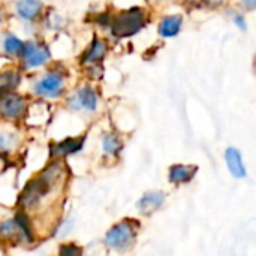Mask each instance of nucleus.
<instances>
[{"mask_svg":"<svg viewBox=\"0 0 256 256\" xmlns=\"http://www.w3.org/2000/svg\"><path fill=\"white\" fill-rule=\"evenodd\" d=\"M42 10V2L40 0H20L16 3V12L22 20L32 21L34 20Z\"/></svg>","mask_w":256,"mask_h":256,"instance_id":"f8f14e48","label":"nucleus"},{"mask_svg":"<svg viewBox=\"0 0 256 256\" xmlns=\"http://www.w3.org/2000/svg\"><path fill=\"white\" fill-rule=\"evenodd\" d=\"M122 150V141L116 135H106L104 138V152L108 154H117Z\"/></svg>","mask_w":256,"mask_h":256,"instance_id":"f3484780","label":"nucleus"},{"mask_svg":"<svg viewBox=\"0 0 256 256\" xmlns=\"http://www.w3.org/2000/svg\"><path fill=\"white\" fill-rule=\"evenodd\" d=\"M198 2H206V3H218L220 0H198Z\"/></svg>","mask_w":256,"mask_h":256,"instance_id":"4be33fe9","label":"nucleus"},{"mask_svg":"<svg viewBox=\"0 0 256 256\" xmlns=\"http://www.w3.org/2000/svg\"><path fill=\"white\" fill-rule=\"evenodd\" d=\"M225 162H226V166L231 172L232 177L236 178H244L248 176V171H246V166H244V162H243V156L242 153L234 148V147H228L226 152H225Z\"/></svg>","mask_w":256,"mask_h":256,"instance_id":"6e6552de","label":"nucleus"},{"mask_svg":"<svg viewBox=\"0 0 256 256\" xmlns=\"http://www.w3.org/2000/svg\"><path fill=\"white\" fill-rule=\"evenodd\" d=\"M105 56V44L100 40V39H94L92 46L88 48L86 57H84V62L86 63H98L102 57Z\"/></svg>","mask_w":256,"mask_h":256,"instance_id":"2eb2a0df","label":"nucleus"},{"mask_svg":"<svg viewBox=\"0 0 256 256\" xmlns=\"http://www.w3.org/2000/svg\"><path fill=\"white\" fill-rule=\"evenodd\" d=\"M18 82H20L18 74H15L12 70L0 74V94L9 93L12 88H15L18 86Z\"/></svg>","mask_w":256,"mask_h":256,"instance_id":"dca6fc26","label":"nucleus"},{"mask_svg":"<svg viewBox=\"0 0 256 256\" xmlns=\"http://www.w3.org/2000/svg\"><path fill=\"white\" fill-rule=\"evenodd\" d=\"M198 172L196 165H172L170 168V182L174 184H186L194 180V177Z\"/></svg>","mask_w":256,"mask_h":256,"instance_id":"1a4fd4ad","label":"nucleus"},{"mask_svg":"<svg viewBox=\"0 0 256 256\" xmlns=\"http://www.w3.org/2000/svg\"><path fill=\"white\" fill-rule=\"evenodd\" d=\"M0 240L9 243H30L32 231L22 216L0 224Z\"/></svg>","mask_w":256,"mask_h":256,"instance_id":"20e7f679","label":"nucleus"},{"mask_svg":"<svg viewBox=\"0 0 256 256\" xmlns=\"http://www.w3.org/2000/svg\"><path fill=\"white\" fill-rule=\"evenodd\" d=\"M64 172L66 171L62 164H52L45 171H42V174L38 178L32 180L26 186V189L21 194L20 202L26 208L36 207L50 192H52L60 184Z\"/></svg>","mask_w":256,"mask_h":256,"instance_id":"f257e3e1","label":"nucleus"},{"mask_svg":"<svg viewBox=\"0 0 256 256\" xmlns=\"http://www.w3.org/2000/svg\"><path fill=\"white\" fill-rule=\"evenodd\" d=\"M60 254H63V255H80L81 250L76 249V248H74V246H68V248H62L60 249Z\"/></svg>","mask_w":256,"mask_h":256,"instance_id":"aec40b11","label":"nucleus"},{"mask_svg":"<svg viewBox=\"0 0 256 256\" xmlns=\"http://www.w3.org/2000/svg\"><path fill=\"white\" fill-rule=\"evenodd\" d=\"M140 225L135 220L124 219L120 224L114 225L105 237V242L110 248L117 249V250H126L129 249L136 238Z\"/></svg>","mask_w":256,"mask_h":256,"instance_id":"7ed1b4c3","label":"nucleus"},{"mask_svg":"<svg viewBox=\"0 0 256 256\" xmlns=\"http://www.w3.org/2000/svg\"><path fill=\"white\" fill-rule=\"evenodd\" d=\"M70 105L74 108H84L88 111H93L98 105V96L93 88L90 87H81L74 98H70Z\"/></svg>","mask_w":256,"mask_h":256,"instance_id":"9d476101","label":"nucleus"},{"mask_svg":"<svg viewBox=\"0 0 256 256\" xmlns=\"http://www.w3.org/2000/svg\"><path fill=\"white\" fill-rule=\"evenodd\" d=\"M232 20H234V22L238 26V28H240V30H246V28H248L246 20H244V16H243V15H240V14H236Z\"/></svg>","mask_w":256,"mask_h":256,"instance_id":"6ab92c4d","label":"nucleus"},{"mask_svg":"<svg viewBox=\"0 0 256 256\" xmlns=\"http://www.w3.org/2000/svg\"><path fill=\"white\" fill-rule=\"evenodd\" d=\"M34 92L44 98H57L63 92V78L58 74H48L36 84Z\"/></svg>","mask_w":256,"mask_h":256,"instance_id":"0eeeda50","label":"nucleus"},{"mask_svg":"<svg viewBox=\"0 0 256 256\" xmlns=\"http://www.w3.org/2000/svg\"><path fill=\"white\" fill-rule=\"evenodd\" d=\"M82 146V138H78V140H66L60 144H54L51 146V153L52 154H70V153H75L81 148Z\"/></svg>","mask_w":256,"mask_h":256,"instance_id":"4468645a","label":"nucleus"},{"mask_svg":"<svg viewBox=\"0 0 256 256\" xmlns=\"http://www.w3.org/2000/svg\"><path fill=\"white\" fill-rule=\"evenodd\" d=\"M244 3L249 6H256V0H244Z\"/></svg>","mask_w":256,"mask_h":256,"instance_id":"412c9836","label":"nucleus"},{"mask_svg":"<svg viewBox=\"0 0 256 256\" xmlns=\"http://www.w3.org/2000/svg\"><path fill=\"white\" fill-rule=\"evenodd\" d=\"M26 112V99L15 93H4L0 98V114L6 118L15 120Z\"/></svg>","mask_w":256,"mask_h":256,"instance_id":"39448f33","label":"nucleus"},{"mask_svg":"<svg viewBox=\"0 0 256 256\" xmlns=\"http://www.w3.org/2000/svg\"><path fill=\"white\" fill-rule=\"evenodd\" d=\"M21 54H22L24 63L28 68L40 66L50 58V51L44 45L36 44V42H26L24 46H22Z\"/></svg>","mask_w":256,"mask_h":256,"instance_id":"423d86ee","label":"nucleus"},{"mask_svg":"<svg viewBox=\"0 0 256 256\" xmlns=\"http://www.w3.org/2000/svg\"><path fill=\"white\" fill-rule=\"evenodd\" d=\"M182 24H183L182 15H170V16L164 18L162 22L159 24V34L164 38H172V36L178 34Z\"/></svg>","mask_w":256,"mask_h":256,"instance_id":"ddd939ff","label":"nucleus"},{"mask_svg":"<svg viewBox=\"0 0 256 256\" xmlns=\"http://www.w3.org/2000/svg\"><path fill=\"white\" fill-rule=\"evenodd\" d=\"M165 201V194L159 192V190H153V192H147L144 194V196L138 201V208L141 213H153L156 210H159L162 207Z\"/></svg>","mask_w":256,"mask_h":256,"instance_id":"9b49d317","label":"nucleus"},{"mask_svg":"<svg viewBox=\"0 0 256 256\" xmlns=\"http://www.w3.org/2000/svg\"><path fill=\"white\" fill-rule=\"evenodd\" d=\"M0 20H2V15H0Z\"/></svg>","mask_w":256,"mask_h":256,"instance_id":"5701e85b","label":"nucleus"},{"mask_svg":"<svg viewBox=\"0 0 256 256\" xmlns=\"http://www.w3.org/2000/svg\"><path fill=\"white\" fill-rule=\"evenodd\" d=\"M146 12L141 8H130L112 18L111 30L117 38H128L146 26Z\"/></svg>","mask_w":256,"mask_h":256,"instance_id":"f03ea898","label":"nucleus"},{"mask_svg":"<svg viewBox=\"0 0 256 256\" xmlns=\"http://www.w3.org/2000/svg\"><path fill=\"white\" fill-rule=\"evenodd\" d=\"M22 46L24 44L15 36H8L4 40V50L10 54H20L22 51Z\"/></svg>","mask_w":256,"mask_h":256,"instance_id":"a211bd4d","label":"nucleus"}]
</instances>
